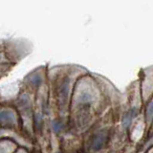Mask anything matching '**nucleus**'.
Instances as JSON below:
<instances>
[{
  "label": "nucleus",
  "mask_w": 153,
  "mask_h": 153,
  "mask_svg": "<svg viewBox=\"0 0 153 153\" xmlns=\"http://www.w3.org/2000/svg\"><path fill=\"white\" fill-rule=\"evenodd\" d=\"M1 121H2V123H5V122L12 123V122H13V113L10 112V111H2L1 112Z\"/></svg>",
  "instance_id": "nucleus-1"
},
{
  "label": "nucleus",
  "mask_w": 153,
  "mask_h": 153,
  "mask_svg": "<svg viewBox=\"0 0 153 153\" xmlns=\"http://www.w3.org/2000/svg\"><path fill=\"white\" fill-rule=\"evenodd\" d=\"M153 117V102L149 103L147 107V118L151 119Z\"/></svg>",
  "instance_id": "nucleus-2"
}]
</instances>
